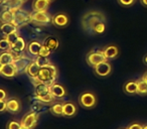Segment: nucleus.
Returning a JSON list of instances; mask_svg holds the SVG:
<instances>
[{
    "label": "nucleus",
    "mask_w": 147,
    "mask_h": 129,
    "mask_svg": "<svg viewBox=\"0 0 147 129\" xmlns=\"http://www.w3.org/2000/svg\"><path fill=\"white\" fill-rule=\"evenodd\" d=\"M101 21H106V17L101 11L91 10L82 17V26L85 30H92V28Z\"/></svg>",
    "instance_id": "nucleus-1"
},
{
    "label": "nucleus",
    "mask_w": 147,
    "mask_h": 129,
    "mask_svg": "<svg viewBox=\"0 0 147 129\" xmlns=\"http://www.w3.org/2000/svg\"><path fill=\"white\" fill-rule=\"evenodd\" d=\"M57 76V70L55 68V66H53V63H49L47 66L40 68V71H39L37 78L42 83H45L47 86L51 87L53 84H55Z\"/></svg>",
    "instance_id": "nucleus-2"
},
{
    "label": "nucleus",
    "mask_w": 147,
    "mask_h": 129,
    "mask_svg": "<svg viewBox=\"0 0 147 129\" xmlns=\"http://www.w3.org/2000/svg\"><path fill=\"white\" fill-rule=\"evenodd\" d=\"M79 103L81 106L86 109L94 108L97 104V97L91 92H85L79 97Z\"/></svg>",
    "instance_id": "nucleus-3"
},
{
    "label": "nucleus",
    "mask_w": 147,
    "mask_h": 129,
    "mask_svg": "<svg viewBox=\"0 0 147 129\" xmlns=\"http://www.w3.org/2000/svg\"><path fill=\"white\" fill-rule=\"evenodd\" d=\"M31 22V13L27 12L22 9H18L14 13V18H13L12 24H14L16 27L20 25H25Z\"/></svg>",
    "instance_id": "nucleus-4"
},
{
    "label": "nucleus",
    "mask_w": 147,
    "mask_h": 129,
    "mask_svg": "<svg viewBox=\"0 0 147 129\" xmlns=\"http://www.w3.org/2000/svg\"><path fill=\"white\" fill-rule=\"evenodd\" d=\"M87 63L88 65H90L91 67H96L99 63H103V61H107V59L105 57L103 51H91L90 53L87 55Z\"/></svg>",
    "instance_id": "nucleus-5"
},
{
    "label": "nucleus",
    "mask_w": 147,
    "mask_h": 129,
    "mask_svg": "<svg viewBox=\"0 0 147 129\" xmlns=\"http://www.w3.org/2000/svg\"><path fill=\"white\" fill-rule=\"evenodd\" d=\"M39 115L37 114L34 111H30V112L26 113V114L23 116L22 120H21V126L24 127L27 129H33L37 124V121H38Z\"/></svg>",
    "instance_id": "nucleus-6"
},
{
    "label": "nucleus",
    "mask_w": 147,
    "mask_h": 129,
    "mask_svg": "<svg viewBox=\"0 0 147 129\" xmlns=\"http://www.w3.org/2000/svg\"><path fill=\"white\" fill-rule=\"evenodd\" d=\"M31 22L45 25L51 22V17L47 11H33L31 13Z\"/></svg>",
    "instance_id": "nucleus-7"
},
{
    "label": "nucleus",
    "mask_w": 147,
    "mask_h": 129,
    "mask_svg": "<svg viewBox=\"0 0 147 129\" xmlns=\"http://www.w3.org/2000/svg\"><path fill=\"white\" fill-rule=\"evenodd\" d=\"M13 53V51H12ZM15 55V59L14 61H13V65H14V67L16 68L17 72L20 73V72H23L25 70H26V68L28 67V65L30 63V59H28L27 57H23V55H20V53H13Z\"/></svg>",
    "instance_id": "nucleus-8"
},
{
    "label": "nucleus",
    "mask_w": 147,
    "mask_h": 129,
    "mask_svg": "<svg viewBox=\"0 0 147 129\" xmlns=\"http://www.w3.org/2000/svg\"><path fill=\"white\" fill-rule=\"evenodd\" d=\"M94 71L97 76L104 78V77H107L111 74V72H112V66H111V63L109 61H105L103 63H99L98 66L95 67Z\"/></svg>",
    "instance_id": "nucleus-9"
},
{
    "label": "nucleus",
    "mask_w": 147,
    "mask_h": 129,
    "mask_svg": "<svg viewBox=\"0 0 147 129\" xmlns=\"http://www.w3.org/2000/svg\"><path fill=\"white\" fill-rule=\"evenodd\" d=\"M51 22H53V25H55L57 27H65L69 22V17L65 13L59 12L53 16Z\"/></svg>",
    "instance_id": "nucleus-10"
},
{
    "label": "nucleus",
    "mask_w": 147,
    "mask_h": 129,
    "mask_svg": "<svg viewBox=\"0 0 147 129\" xmlns=\"http://www.w3.org/2000/svg\"><path fill=\"white\" fill-rule=\"evenodd\" d=\"M6 111L11 114H17L21 111V102L17 98H11L6 101Z\"/></svg>",
    "instance_id": "nucleus-11"
},
{
    "label": "nucleus",
    "mask_w": 147,
    "mask_h": 129,
    "mask_svg": "<svg viewBox=\"0 0 147 129\" xmlns=\"http://www.w3.org/2000/svg\"><path fill=\"white\" fill-rule=\"evenodd\" d=\"M18 74L16 68L14 67L13 63H7V65H3L1 70H0V75L4 78L11 79L14 78L16 75Z\"/></svg>",
    "instance_id": "nucleus-12"
},
{
    "label": "nucleus",
    "mask_w": 147,
    "mask_h": 129,
    "mask_svg": "<svg viewBox=\"0 0 147 129\" xmlns=\"http://www.w3.org/2000/svg\"><path fill=\"white\" fill-rule=\"evenodd\" d=\"M25 49H26V43H25L23 37L19 36L18 38L16 39V41L11 45L10 51L15 53H21L25 51Z\"/></svg>",
    "instance_id": "nucleus-13"
},
{
    "label": "nucleus",
    "mask_w": 147,
    "mask_h": 129,
    "mask_svg": "<svg viewBox=\"0 0 147 129\" xmlns=\"http://www.w3.org/2000/svg\"><path fill=\"white\" fill-rule=\"evenodd\" d=\"M103 53H104L105 57H106L107 59H115V57H117L119 55V49L117 45H107V47H104V49H103Z\"/></svg>",
    "instance_id": "nucleus-14"
},
{
    "label": "nucleus",
    "mask_w": 147,
    "mask_h": 129,
    "mask_svg": "<svg viewBox=\"0 0 147 129\" xmlns=\"http://www.w3.org/2000/svg\"><path fill=\"white\" fill-rule=\"evenodd\" d=\"M51 93L55 98H63L67 94V91L61 85L55 83L51 86Z\"/></svg>",
    "instance_id": "nucleus-15"
},
{
    "label": "nucleus",
    "mask_w": 147,
    "mask_h": 129,
    "mask_svg": "<svg viewBox=\"0 0 147 129\" xmlns=\"http://www.w3.org/2000/svg\"><path fill=\"white\" fill-rule=\"evenodd\" d=\"M39 71H40V67L34 61H31L30 63L28 65V67L26 68V70H25V73L28 75L29 78L32 79V78H36L38 76Z\"/></svg>",
    "instance_id": "nucleus-16"
},
{
    "label": "nucleus",
    "mask_w": 147,
    "mask_h": 129,
    "mask_svg": "<svg viewBox=\"0 0 147 129\" xmlns=\"http://www.w3.org/2000/svg\"><path fill=\"white\" fill-rule=\"evenodd\" d=\"M42 45H45L47 49H51V51H55V49H57V47H59V43L57 37L53 36V35H49V36L45 37Z\"/></svg>",
    "instance_id": "nucleus-17"
},
{
    "label": "nucleus",
    "mask_w": 147,
    "mask_h": 129,
    "mask_svg": "<svg viewBox=\"0 0 147 129\" xmlns=\"http://www.w3.org/2000/svg\"><path fill=\"white\" fill-rule=\"evenodd\" d=\"M47 0H33L32 1V10L33 11H47L49 6Z\"/></svg>",
    "instance_id": "nucleus-18"
},
{
    "label": "nucleus",
    "mask_w": 147,
    "mask_h": 129,
    "mask_svg": "<svg viewBox=\"0 0 147 129\" xmlns=\"http://www.w3.org/2000/svg\"><path fill=\"white\" fill-rule=\"evenodd\" d=\"M14 14L10 9H3L0 12V22L1 23H12Z\"/></svg>",
    "instance_id": "nucleus-19"
},
{
    "label": "nucleus",
    "mask_w": 147,
    "mask_h": 129,
    "mask_svg": "<svg viewBox=\"0 0 147 129\" xmlns=\"http://www.w3.org/2000/svg\"><path fill=\"white\" fill-rule=\"evenodd\" d=\"M77 113V106L74 103L67 102L63 103V116L73 117Z\"/></svg>",
    "instance_id": "nucleus-20"
},
{
    "label": "nucleus",
    "mask_w": 147,
    "mask_h": 129,
    "mask_svg": "<svg viewBox=\"0 0 147 129\" xmlns=\"http://www.w3.org/2000/svg\"><path fill=\"white\" fill-rule=\"evenodd\" d=\"M15 59L14 53L11 51H2L0 53V63L2 65H7V63H12Z\"/></svg>",
    "instance_id": "nucleus-21"
},
{
    "label": "nucleus",
    "mask_w": 147,
    "mask_h": 129,
    "mask_svg": "<svg viewBox=\"0 0 147 129\" xmlns=\"http://www.w3.org/2000/svg\"><path fill=\"white\" fill-rule=\"evenodd\" d=\"M123 90L127 95L137 94V81H128L123 86Z\"/></svg>",
    "instance_id": "nucleus-22"
},
{
    "label": "nucleus",
    "mask_w": 147,
    "mask_h": 129,
    "mask_svg": "<svg viewBox=\"0 0 147 129\" xmlns=\"http://www.w3.org/2000/svg\"><path fill=\"white\" fill-rule=\"evenodd\" d=\"M41 43H39L38 41H31L27 45V51L29 53V55H33V57H37L39 55V51L41 49Z\"/></svg>",
    "instance_id": "nucleus-23"
},
{
    "label": "nucleus",
    "mask_w": 147,
    "mask_h": 129,
    "mask_svg": "<svg viewBox=\"0 0 147 129\" xmlns=\"http://www.w3.org/2000/svg\"><path fill=\"white\" fill-rule=\"evenodd\" d=\"M15 31H17V27L12 23H1L0 24V32L2 33L4 36L12 32H15Z\"/></svg>",
    "instance_id": "nucleus-24"
},
{
    "label": "nucleus",
    "mask_w": 147,
    "mask_h": 129,
    "mask_svg": "<svg viewBox=\"0 0 147 129\" xmlns=\"http://www.w3.org/2000/svg\"><path fill=\"white\" fill-rule=\"evenodd\" d=\"M35 87V97L38 96H43L45 94H49L51 93V87L47 86L45 83H39L38 85H36Z\"/></svg>",
    "instance_id": "nucleus-25"
},
{
    "label": "nucleus",
    "mask_w": 147,
    "mask_h": 129,
    "mask_svg": "<svg viewBox=\"0 0 147 129\" xmlns=\"http://www.w3.org/2000/svg\"><path fill=\"white\" fill-rule=\"evenodd\" d=\"M137 95L140 96L147 95V82H145L143 79L137 81Z\"/></svg>",
    "instance_id": "nucleus-26"
},
{
    "label": "nucleus",
    "mask_w": 147,
    "mask_h": 129,
    "mask_svg": "<svg viewBox=\"0 0 147 129\" xmlns=\"http://www.w3.org/2000/svg\"><path fill=\"white\" fill-rule=\"evenodd\" d=\"M49 111L55 116H63V104H61V103H55L51 107Z\"/></svg>",
    "instance_id": "nucleus-27"
},
{
    "label": "nucleus",
    "mask_w": 147,
    "mask_h": 129,
    "mask_svg": "<svg viewBox=\"0 0 147 129\" xmlns=\"http://www.w3.org/2000/svg\"><path fill=\"white\" fill-rule=\"evenodd\" d=\"M105 30H106V21H101V22L97 23L92 28L93 32L97 33V34H102L105 32Z\"/></svg>",
    "instance_id": "nucleus-28"
},
{
    "label": "nucleus",
    "mask_w": 147,
    "mask_h": 129,
    "mask_svg": "<svg viewBox=\"0 0 147 129\" xmlns=\"http://www.w3.org/2000/svg\"><path fill=\"white\" fill-rule=\"evenodd\" d=\"M36 99L41 103H45V104H51V103L53 102L55 100V97L51 95V93H49V94H45L43 96H38L36 97Z\"/></svg>",
    "instance_id": "nucleus-29"
},
{
    "label": "nucleus",
    "mask_w": 147,
    "mask_h": 129,
    "mask_svg": "<svg viewBox=\"0 0 147 129\" xmlns=\"http://www.w3.org/2000/svg\"><path fill=\"white\" fill-rule=\"evenodd\" d=\"M34 61L37 63V65H38L39 67H40V68H42V67H45V66H47L49 63H51L49 57H42V55H37Z\"/></svg>",
    "instance_id": "nucleus-30"
},
{
    "label": "nucleus",
    "mask_w": 147,
    "mask_h": 129,
    "mask_svg": "<svg viewBox=\"0 0 147 129\" xmlns=\"http://www.w3.org/2000/svg\"><path fill=\"white\" fill-rule=\"evenodd\" d=\"M11 49V45L9 43V41H7L6 37H1L0 38V51H10Z\"/></svg>",
    "instance_id": "nucleus-31"
},
{
    "label": "nucleus",
    "mask_w": 147,
    "mask_h": 129,
    "mask_svg": "<svg viewBox=\"0 0 147 129\" xmlns=\"http://www.w3.org/2000/svg\"><path fill=\"white\" fill-rule=\"evenodd\" d=\"M20 128H21V124L14 120L9 121L6 125V129H20Z\"/></svg>",
    "instance_id": "nucleus-32"
},
{
    "label": "nucleus",
    "mask_w": 147,
    "mask_h": 129,
    "mask_svg": "<svg viewBox=\"0 0 147 129\" xmlns=\"http://www.w3.org/2000/svg\"><path fill=\"white\" fill-rule=\"evenodd\" d=\"M7 38V41H9V43H10L11 45H13V43L16 41V39L19 37V35H18V33H17V31H15V32H12V33H10V34H8V35H6L5 36Z\"/></svg>",
    "instance_id": "nucleus-33"
},
{
    "label": "nucleus",
    "mask_w": 147,
    "mask_h": 129,
    "mask_svg": "<svg viewBox=\"0 0 147 129\" xmlns=\"http://www.w3.org/2000/svg\"><path fill=\"white\" fill-rule=\"evenodd\" d=\"M117 1L123 7H130L134 5V3L136 2V0H117Z\"/></svg>",
    "instance_id": "nucleus-34"
},
{
    "label": "nucleus",
    "mask_w": 147,
    "mask_h": 129,
    "mask_svg": "<svg viewBox=\"0 0 147 129\" xmlns=\"http://www.w3.org/2000/svg\"><path fill=\"white\" fill-rule=\"evenodd\" d=\"M51 49H47L45 45H41V49H40V51H39V55H42V57H49L51 55Z\"/></svg>",
    "instance_id": "nucleus-35"
},
{
    "label": "nucleus",
    "mask_w": 147,
    "mask_h": 129,
    "mask_svg": "<svg viewBox=\"0 0 147 129\" xmlns=\"http://www.w3.org/2000/svg\"><path fill=\"white\" fill-rule=\"evenodd\" d=\"M7 99V93L4 89L0 88V101H6Z\"/></svg>",
    "instance_id": "nucleus-36"
},
{
    "label": "nucleus",
    "mask_w": 147,
    "mask_h": 129,
    "mask_svg": "<svg viewBox=\"0 0 147 129\" xmlns=\"http://www.w3.org/2000/svg\"><path fill=\"white\" fill-rule=\"evenodd\" d=\"M128 129H143V126L140 124V123H132V124H130L128 127H127Z\"/></svg>",
    "instance_id": "nucleus-37"
},
{
    "label": "nucleus",
    "mask_w": 147,
    "mask_h": 129,
    "mask_svg": "<svg viewBox=\"0 0 147 129\" xmlns=\"http://www.w3.org/2000/svg\"><path fill=\"white\" fill-rule=\"evenodd\" d=\"M6 111V101H0V113Z\"/></svg>",
    "instance_id": "nucleus-38"
},
{
    "label": "nucleus",
    "mask_w": 147,
    "mask_h": 129,
    "mask_svg": "<svg viewBox=\"0 0 147 129\" xmlns=\"http://www.w3.org/2000/svg\"><path fill=\"white\" fill-rule=\"evenodd\" d=\"M140 3L143 5V6L147 8V0H140Z\"/></svg>",
    "instance_id": "nucleus-39"
},
{
    "label": "nucleus",
    "mask_w": 147,
    "mask_h": 129,
    "mask_svg": "<svg viewBox=\"0 0 147 129\" xmlns=\"http://www.w3.org/2000/svg\"><path fill=\"white\" fill-rule=\"evenodd\" d=\"M141 79H143L145 82H147V71L144 73V74H143V76H142V78H141Z\"/></svg>",
    "instance_id": "nucleus-40"
},
{
    "label": "nucleus",
    "mask_w": 147,
    "mask_h": 129,
    "mask_svg": "<svg viewBox=\"0 0 147 129\" xmlns=\"http://www.w3.org/2000/svg\"><path fill=\"white\" fill-rule=\"evenodd\" d=\"M143 63H144L145 65H147V55H145L144 57H143Z\"/></svg>",
    "instance_id": "nucleus-41"
},
{
    "label": "nucleus",
    "mask_w": 147,
    "mask_h": 129,
    "mask_svg": "<svg viewBox=\"0 0 147 129\" xmlns=\"http://www.w3.org/2000/svg\"><path fill=\"white\" fill-rule=\"evenodd\" d=\"M5 2V0H0V5L2 4V3H4Z\"/></svg>",
    "instance_id": "nucleus-42"
},
{
    "label": "nucleus",
    "mask_w": 147,
    "mask_h": 129,
    "mask_svg": "<svg viewBox=\"0 0 147 129\" xmlns=\"http://www.w3.org/2000/svg\"><path fill=\"white\" fill-rule=\"evenodd\" d=\"M19 1H20V2H26L27 0H19Z\"/></svg>",
    "instance_id": "nucleus-43"
},
{
    "label": "nucleus",
    "mask_w": 147,
    "mask_h": 129,
    "mask_svg": "<svg viewBox=\"0 0 147 129\" xmlns=\"http://www.w3.org/2000/svg\"><path fill=\"white\" fill-rule=\"evenodd\" d=\"M143 129H147V124H146V125H144V126H143Z\"/></svg>",
    "instance_id": "nucleus-44"
},
{
    "label": "nucleus",
    "mask_w": 147,
    "mask_h": 129,
    "mask_svg": "<svg viewBox=\"0 0 147 129\" xmlns=\"http://www.w3.org/2000/svg\"><path fill=\"white\" fill-rule=\"evenodd\" d=\"M2 66H3V65H2V63H0V70H1V68H2Z\"/></svg>",
    "instance_id": "nucleus-45"
},
{
    "label": "nucleus",
    "mask_w": 147,
    "mask_h": 129,
    "mask_svg": "<svg viewBox=\"0 0 147 129\" xmlns=\"http://www.w3.org/2000/svg\"><path fill=\"white\" fill-rule=\"evenodd\" d=\"M20 129H27V128H24V127H22V126H21V128Z\"/></svg>",
    "instance_id": "nucleus-46"
},
{
    "label": "nucleus",
    "mask_w": 147,
    "mask_h": 129,
    "mask_svg": "<svg viewBox=\"0 0 147 129\" xmlns=\"http://www.w3.org/2000/svg\"><path fill=\"white\" fill-rule=\"evenodd\" d=\"M47 1H49V2H51V1H53V0H47Z\"/></svg>",
    "instance_id": "nucleus-47"
},
{
    "label": "nucleus",
    "mask_w": 147,
    "mask_h": 129,
    "mask_svg": "<svg viewBox=\"0 0 147 129\" xmlns=\"http://www.w3.org/2000/svg\"><path fill=\"white\" fill-rule=\"evenodd\" d=\"M121 129H128V128H121Z\"/></svg>",
    "instance_id": "nucleus-48"
}]
</instances>
